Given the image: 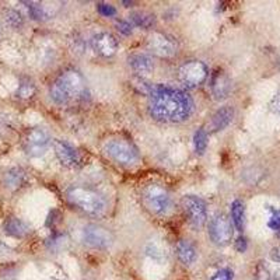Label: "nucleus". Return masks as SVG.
Masks as SVG:
<instances>
[{
    "instance_id": "nucleus-12",
    "label": "nucleus",
    "mask_w": 280,
    "mask_h": 280,
    "mask_svg": "<svg viewBox=\"0 0 280 280\" xmlns=\"http://www.w3.org/2000/svg\"><path fill=\"white\" fill-rule=\"evenodd\" d=\"M91 48L102 58H111L118 51V41L109 33H98L91 38Z\"/></svg>"
},
{
    "instance_id": "nucleus-15",
    "label": "nucleus",
    "mask_w": 280,
    "mask_h": 280,
    "mask_svg": "<svg viewBox=\"0 0 280 280\" xmlns=\"http://www.w3.org/2000/svg\"><path fill=\"white\" fill-rule=\"evenodd\" d=\"M128 63L130 69L139 76H144L151 73L154 70V60L149 55L135 54L128 58Z\"/></svg>"
},
{
    "instance_id": "nucleus-24",
    "label": "nucleus",
    "mask_w": 280,
    "mask_h": 280,
    "mask_svg": "<svg viewBox=\"0 0 280 280\" xmlns=\"http://www.w3.org/2000/svg\"><path fill=\"white\" fill-rule=\"evenodd\" d=\"M195 143V150L198 154H203L207 149V133H206L205 129H198L196 133H195L194 138Z\"/></svg>"
},
{
    "instance_id": "nucleus-25",
    "label": "nucleus",
    "mask_w": 280,
    "mask_h": 280,
    "mask_svg": "<svg viewBox=\"0 0 280 280\" xmlns=\"http://www.w3.org/2000/svg\"><path fill=\"white\" fill-rule=\"evenodd\" d=\"M6 22L10 25L11 28H21L24 24V17L20 11L10 9L6 11Z\"/></svg>"
},
{
    "instance_id": "nucleus-4",
    "label": "nucleus",
    "mask_w": 280,
    "mask_h": 280,
    "mask_svg": "<svg viewBox=\"0 0 280 280\" xmlns=\"http://www.w3.org/2000/svg\"><path fill=\"white\" fill-rule=\"evenodd\" d=\"M141 202L151 215L165 216L173 207V198L165 186L160 183H147L141 189Z\"/></svg>"
},
{
    "instance_id": "nucleus-8",
    "label": "nucleus",
    "mask_w": 280,
    "mask_h": 280,
    "mask_svg": "<svg viewBox=\"0 0 280 280\" xmlns=\"http://www.w3.org/2000/svg\"><path fill=\"white\" fill-rule=\"evenodd\" d=\"M183 212L188 216L189 223L195 228H202L207 220V207L206 202L196 195H185L181 200Z\"/></svg>"
},
{
    "instance_id": "nucleus-9",
    "label": "nucleus",
    "mask_w": 280,
    "mask_h": 280,
    "mask_svg": "<svg viewBox=\"0 0 280 280\" xmlns=\"http://www.w3.org/2000/svg\"><path fill=\"white\" fill-rule=\"evenodd\" d=\"M51 143L49 133L42 128H34L28 130L24 138V151L30 157H41L43 156Z\"/></svg>"
},
{
    "instance_id": "nucleus-26",
    "label": "nucleus",
    "mask_w": 280,
    "mask_h": 280,
    "mask_svg": "<svg viewBox=\"0 0 280 280\" xmlns=\"http://www.w3.org/2000/svg\"><path fill=\"white\" fill-rule=\"evenodd\" d=\"M252 280H270L269 270L266 269V266H265L262 262H259L258 265H257Z\"/></svg>"
},
{
    "instance_id": "nucleus-33",
    "label": "nucleus",
    "mask_w": 280,
    "mask_h": 280,
    "mask_svg": "<svg viewBox=\"0 0 280 280\" xmlns=\"http://www.w3.org/2000/svg\"><path fill=\"white\" fill-rule=\"evenodd\" d=\"M270 109L280 117V90L276 93V96L273 97V100H272V102H270Z\"/></svg>"
},
{
    "instance_id": "nucleus-22",
    "label": "nucleus",
    "mask_w": 280,
    "mask_h": 280,
    "mask_svg": "<svg viewBox=\"0 0 280 280\" xmlns=\"http://www.w3.org/2000/svg\"><path fill=\"white\" fill-rule=\"evenodd\" d=\"M231 220L233 224L236 227V230L242 231L245 226V206L242 203V200L236 199L231 203Z\"/></svg>"
},
{
    "instance_id": "nucleus-31",
    "label": "nucleus",
    "mask_w": 280,
    "mask_h": 280,
    "mask_svg": "<svg viewBox=\"0 0 280 280\" xmlns=\"http://www.w3.org/2000/svg\"><path fill=\"white\" fill-rule=\"evenodd\" d=\"M72 42H73V46H72L73 52H80V54H83V52L86 51V45H84V41H83L81 38H75Z\"/></svg>"
},
{
    "instance_id": "nucleus-23",
    "label": "nucleus",
    "mask_w": 280,
    "mask_h": 280,
    "mask_svg": "<svg viewBox=\"0 0 280 280\" xmlns=\"http://www.w3.org/2000/svg\"><path fill=\"white\" fill-rule=\"evenodd\" d=\"M35 93V84L30 79H24L21 80L19 90H17V97L22 98V100H28L31 98Z\"/></svg>"
},
{
    "instance_id": "nucleus-18",
    "label": "nucleus",
    "mask_w": 280,
    "mask_h": 280,
    "mask_svg": "<svg viewBox=\"0 0 280 280\" xmlns=\"http://www.w3.org/2000/svg\"><path fill=\"white\" fill-rule=\"evenodd\" d=\"M25 180H27L25 171L22 168H20V167L10 168L9 171H6L4 175H3V183L11 192H16L20 188H22L24 183H25Z\"/></svg>"
},
{
    "instance_id": "nucleus-35",
    "label": "nucleus",
    "mask_w": 280,
    "mask_h": 280,
    "mask_svg": "<svg viewBox=\"0 0 280 280\" xmlns=\"http://www.w3.org/2000/svg\"><path fill=\"white\" fill-rule=\"evenodd\" d=\"M244 175H245V177H252V174H247V173L244 174ZM254 177H255V180H257V182H258L259 180H258V178H257V175H255V174H254Z\"/></svg>"
},
{
    "instance_id": "nucleus-7",
    "label": "nucleus",
    "mask_w": 280,
    "mask_h": 280,
    "mask_svg": "<svg viewBox=\"0 0 280 280\" xmlns=\"http://www.w3.org/2000/svg\"><path fill=\"white\" fill-rule=\"evenodd\" d=\"M209 75L207 66L200 60H189L185 62L178 70V79L186 88L199 87Z\"/></svg>"
},
{
    "instance_id": "nucleus-28",
    "label": "nucleus",
    "mask_w": 280,
    "mask_h": 280,
    "mask_svg": "<svg viewBox=\"0 0 280 280\" xmlns=\"http://www.w3.org/2000/svg\"><path fill=\"white\" fill-rule=\"evenodd\" d=\"M115 27L122 35H130L133 33V25L129 21H125V20H119V21L115 22Z\"/></svg>"
},
{
    "instance_id": "nucleus-5",
    "label": "nucleus",
    "mask_w": 280,
    "mask_h": 280,
    "mask_svg": "<svg viewBox=\"0 0 280 280\" xmlns=\"http://www.w3.org/2000/svg\"><path fill=\"white\" fill-rule=\"evenodd\" d=\"M104 151L111 160L125 167H132L138 164L140 156L133 143L125 139H112L107 141Z\"/></svg>"
},
{
    "instance_id": "nucleus-14",
    "label": "nucleus",
    "mask_w": 280,
    "mask_h": 280,
    "mask_svg": "<svg viewBox=\"0 0 280 280\" xmlns=\"http://www.w3.org/2000/svg\"><path fill=\"white\" fill-rule=\"evenodd\" d=\"M210 90H212V94H213L215 100H223L231 91V80L223 72L217 70L212 76Z\"/></svg>"
},
{
    "instance_id": "nucleus-30",
    "label": "nucleus",
    "mask_w": 280,
    "mask_h": 280,
    "mask_svg": "<svg viewBox=\"0 0 280 280\" xmlns=\"http://www.w3.org/2000/svg\"><path fill=\"white\" fill-rule=\"evenodd\" d=\"M268 226L272 230H280V210H273V215L270 217V220L268 221Z\"/></svg>"
},
{
    "instance_id": "nucleus-29",
    "label": "nucleus",
    "mask_w": 280,
    "mask_h": 280,
    "mask_svg": "<svg viewBox=\"0 0 280 280\" xmlns=\"http://www.w3.org/2000/svg\"><path fill=\"white\" fill-rule=\"evenodd\" d=\"M234 273L231 269H221L219 270L216 275H213V278L210 280H233Z\"/></svg>"
},
{
    "instance_id": "nucleus-36",
    "label": "nucleus",
    "mask_w": 280,
    "mask_h": 280,
    "mask_svg": "<svg viewBox=\"0 0 280 280\" xmlns=\"http://www.w3.org/2000/svg\"><path fill=\"white\" fill-rule=\"evenodd\" d=\"M278 237L280 238V230H278Z\"/></svg>"
},
{
    "instance_id": "nucleus-10",
    "label": "nucleus",
    "mask_w": 280,
    "mask_h": 280,
    "mask_svg": "<svg viewBox=\"0 0 280 280\" xmlns=\"http://www.w3.org/2000/svg\"><path fill=\"white\" fill-rule=\"evenodd\" d=\"M209 237L212 242L219 247H224L230 244L233 238V228L226 215L217 213L213 216V219L209 223Z\"/></svg>"
},
{
    "instance_id": "nucleus-6",
    "label": "nucleus",
    "mask_w": 280,
    "mask_h": 280,
    "mask_svg": "<svg viewBox=\"0 0 280 280\" xmlns=\"http://www.w3.org/2000/svg\"><path fill=\"white\" fill-rule=\"evenodd\" d=\"M147 49L159 58L170 59L178 54L180 43L170 34L153 33L147 38Z\"/></svg>"
},
{
    "instance_id": "nucleus-34",
    "label": "nucleus",
    "mask_w": 280,
    "mask_h": 280,
    "mask_svg": "<svg viewBox=\"0 0 280 280\" xmlns=\"http://www.w3.org/2000/svg\"><path fill=\"white\" fill-rule=\"evenodd\" d=\"M270 259H272L273 262L280 263V247L272 248V251H270Z\"/></svg>"
},
{
    "instance_id": "nucleus-3",
    "label": "nucleus",
    "mask_w": 280,
    "mask_h": 280,
    "mask_svg": "<svg viewBox=\"0 0 280 280\" xmlns=\"http://www.w3.org/2000/svg\"><path fill=\"white\" fill-rule=\"evenodd\" d=\"M66 198L70 202V205L88 216L101 217L107 212L108 205L105 198L91 188L73 185L66 191Z\"/></svg>"
},
{
    "instance_id": "nucleus-13",
    "label": "nucleus",
    "mask_w": 280,
    "mask_h": 280,
    "mask_svg": "<svg viewBox=\"0 0 280 280\" xmlns=\"http://www.w3.org/2000/svg\"><path fill=\"white\" fill-rule=\"evenodd\" d=\"M54 150L56 159L66 168H76L80 164V157L76 149L65 140H54Z\"/></svg>"
},
{
    "instance_id": "nucleus-21",
    "label": "nucleus",
    "mask_w": 280,
    "mask_h": 280,
    "mask_svg": "<svg viewBox=\"0 0 280 280\" xmlns=\"http://www.w3.org/2000/svg\"><path fill=\"white\" fill-rule=\"evenodd\" d=\"M129 20L133 25L144 28V30H149L156 24L154 14H151L149 11H133V13H130Z\"/></svg>"
},
{
    "instance_id": "nucleus-20",
    "label": "nucleus",
    "mask_w": 280,
    "mask_h": 280,
    "mask_svg": "<svg viewBox=\"0 0 280 280\" xmlns=\"http://www.w3.org/2000/svg\"><path fill=\"white\" fill-rule=\"evenodd\" d=\"M22 4H25L28 14L33 20L37 21H46L52 17V13L46 9V6H43L42 3L38 1H22Z\"/></svg>"
},
{
    "instance_id": "nucleus-17",
    "label": "nucleus",
    "mask_w": 280,
    "mask_h": 280,
    "mask_svg": "<svg viewBox=\"0 0 280 280\" xmlns=\"http://www.w3.org/2000/svg\"><path fill=\"white\" fill-rule=\"evenodd\" d=\"M4 233L14 238H24L31 233V227L19 217H9L4 221Z\"/></svg>"
},
{
    "instance_id": "nucleus-32",
    "label": "nucleus",
    "mask_w": 280,
    "mask_h": 280,
    "mask_svg": "<svg viewBox=\"0 0 280 280\" xmlns=\"http://www.w3.org/2000/svg\"><path fill=\"white\" fill-rule=\"evenodd\" d=\"M248 248V240L245 237H242V236H240V237L236 240V249H237L238 252H245Z\"/></svg>"
},
{
    "instance_id": "nucleus-11",
    "label": "nucleus",
    "mask_w": 280,
    "mask_h": 280,
    "mask_svg": "<svg viewBox=\"0 0 280 280\" xmlns=\"http://www.w3.org/2000/svg\"><path fill=\"white\" fill-rule=\"evenodd\" d=\"M83 241L84 244L96 249H107L114 242V236L105 227L98 224H87L83 228Z\"/></svg>"
},
{
    "instance_id": "nucleus-27",
    "label": "nucleus",
    "mask_w": 280,
    "mask_h": 280,
    "mask_svg": "<svg viewBox=\"0 0 280 280\" xmlns=\"http://www.w3.org/2000/svg\"><path fill=\"white\" fill-rule=\"evenodd\" d=\"M97 10L104 17H114L117 14V9L109 3H98Z\"/></svg>"
},
{
    "instance_id": "nucleus-1",
    "label": "nucleus",
    "mask_w": 280,
    "mask_h": 280,
    "mask_svg": "<svg viewBox=\"0 0 280 280\" xmlns=\"http://www.w3.org/2000/svg\"><path fill=\"white\" fill-rule=\"evenodd\" d=\"M194 108L191 96L173 87L157 86L149 101L150 115L161 122H183L192 115Z\"/></svg>"
},
{
    "instance_id": "nucleus-16",
    "label": "nucleus",
    "mask_w": 280,
    "mask_h": 280,
    "mask_svg": "<svg viewBox=\"0 0 280 280\" xmlns=\"http://www.w3.org/2000/svg\"><path fill=\"white\" fill-rule=\"evenodd\" d=\"M234 119V108L226 105V107L219 108L213 114L212 120H210V130L212 132H220L226 129L227 126L233 122Z\"/></svg>"
},
{
    "instance_id": "nucleus-2",
    "label": "nucleus",
    "mask_w": 280,
    "mask_h": 280,
    "mask_svg": "<svg viewBox=\"0 0 280 280\" xmlns=\"http://www.w3.org/2000/svg\"><path fill=\"white\" fill-rule=\"evenodd\" d=\"M86 80L76 69H67L55 79L49 87L51 100L58 105H67L84 97Z\"/></svg>"
},
{
    "instance_id": "nucleus-19",
    "label": "nucleus",
    "mask_w": 280,
    "mask_h": 280,
    "mask_svg": "<svg viewBox=\"0 0 280 280\" xmlns=\"http://www.w3.org/2000/svg\"><path fill=\"white\" fill-rule=\"evenodd\" d=\"M177 257L183 265H192L198 258V251L189 240H180L177 242Z\"/></svg>"
}]
</instances>
